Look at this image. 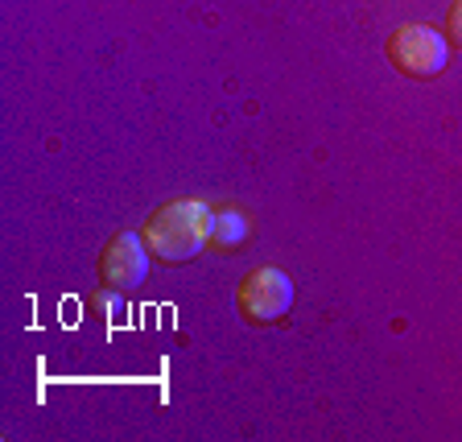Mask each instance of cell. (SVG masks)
Masks as SVG:
<instances>
[{
  "instance_id": "cell-1",
  "label": "cell",
  "mask_w": 462,
  "mask_h": 442,
  "mask_svg": "<svg viewBox=\"0 0 462 442\" xmlns=\"http://www.w3.org/2000/svg\"><path fill=\"white\" fill-rule=\"evenodd\" d=\"M211 223L215 212L202 199H173L149 215V223L141 228V240L157 260L178 265V260H190L202 249H211Z\"/></svg>"
},
{
  "instance_id": "cell-2",
  "label": "cell",
  "mask_w": 462,
  "mask_h": 442,
  "mask_svg": "<svg viewBox=\"0 0 462 442\" xmlns=\"http://www.w3.org/2000/svg\"><path fill=\"white\" fill-rule=\"evenodd\" d=\"M450 46L433 25H401L388 38V62L409 79H433L446 71Z\"/></svg>"
},
{
  "instance_id": "cell-3",
  "label": "cell",
  "mask_w": 462,
  "mask_h": 442,
  "mask_svg": "<svg viewBox=\"0 0 462 442\" xmlns=\"http://www.w3.org/2000/svg\"><path fill=\"white\" fill-rule=\"evenodd\" d=\"M236 306H240V315L248 318V323H256V327L277 323V318L293 306V281L281 269H273V265L252 269L248 277L240 281V289H236Z\"/></svg>"
},
{
  "instance_id": "cell-4",
  "label": "cell",
  "mask_w": 462,
  "mask_h": 442,
  "mask_svg": "<svg viewBox=\"0 0 462 442\" xmlns=\"http://www.w3.org/2000/svg\"><path fill=\"white\" fill-rule=\"evenodd\" d=\"M149 277V249L136 231H116L99 252V281L107 289H136Z\"/></svg>"
},
{
  "instance_id": "cell-5",
  "label": "cell",
  "mask_w": 462,
  "mask_h": 442,
  "mask_svg": "<svg viewBox=\"0 0 462 442\" xmlns=\"http://www.w3.org/2000/svg\"><path fill=\"white\" fill-rule=\"evenodd\" d=\"M252 240V223L244 212H236V207H227V212H215V223H211V249L219 252H231L240 249V244Z\"/></svg>"
},
{
  "instance_id": "cell-6",
  "label": "cell",
  "mask_w": 462,
  "mask_h": 442,
  "mask_svg": "<svg viewBox=\"0 0 462 442\" xmlns=\"http://www.w3.org/2000/svg\"><path fill=\"white\" fill-rule=\"evenodd\" d=\"M446 33H450L454 42L462 46V0H454V9H450V17H446Z\"/></svg>"
}]
</instances>
